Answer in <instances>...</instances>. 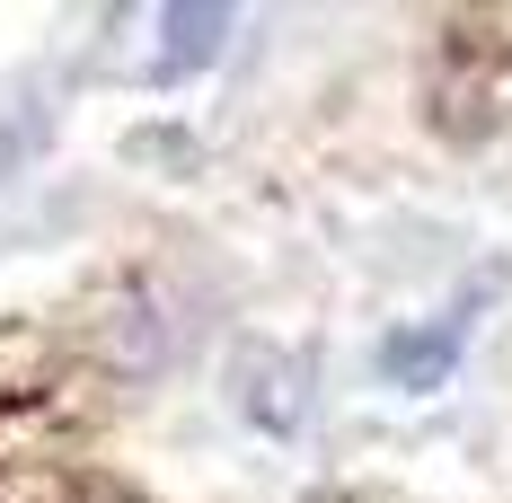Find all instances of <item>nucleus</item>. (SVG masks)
Instances as JSON below:
<instances>
[{
  "mask_svg": "<svg viewBox=\"0 0 512 503\" xmlns=\"http://www.w3.org/2000/svg\"><path fill=\"white\" fill-rule=\"evenodd\" d=\"M451 345H460V318H442V327H424V336H389L380 371H389L398 389H433V380L451 371Z\"/></svg>",
  "mask_w": 512,
  "mask_h": 503,
  "instance_id": "nucleus-2",
  "label": "nucleus"
},
{
  "mask_svg": "<svg viewBox=\"0 0 512 503\" xmlns=\"http://www.w3.org/2000/svg\"><path fill=\"white\" fill-rule=\"evenodd\" d=\"M221 36H230V9H168L159 18V80H186Z\"/></svg>",
  "mask_w": 512,
  "mask_h": 503,
  "instance_id": "nucleus-1",
  "label": "nucleus"
}]
</instances>
